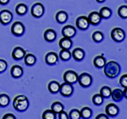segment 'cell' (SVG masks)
<instances>
[{
  "label": "cell",
  "mask_w": 127,
  "mask_h": 119,
  "mask_svg": "<svg viewBox=\"0 0 127 119\" xmlns=\"http://www.w3.org/2000/svg\"><path fill=\"white\" fill-rule=\"evenodd\" d=\"M104 68V74L109 78H114L120 74V66L115 61H109L106 63L103 66Z\"/></svg>",
  "instance_id": "1"
},
{
  "label": "cell",
  "mask_w": 127,
  "mask_h": 119,
  "mask_svg": "<svg viewBox=\"0 0 127 119\" xmlns=\"http://www.w3.org/2000/svg\"><path fill=\"white\" fill-rule=\"evenodd\" d=\"M13 106L18 112H24L29 106V100H28L26 96L20 94V95H17L14 99Z\"/></svg>",
  "instance_id": "2"
},
{
  "label": "cell",
  "mask_w": 127,
  "mask_h": 119,
  "mask_svg": "<svg viewBox=\"0 0 127 119\" xmlns=\"http://www.w3.org/2000/svg\"><path fill=\"white\" fill-rule=\"evenodd\" d=\"M77 82L83 88H87L93 83V77L88 73H82L78 77V80Z\"/></svg>",
  "instance_id": "3"
},
{
  "label": "cell",
  "mask_w": 127,
  "mask_h": 119,
  "mask_svg": "<svg viewBox=\"0 0 127 119\" xmlns=\"http://www.w3.org/2000/svg\"><path fill=\"white\" fill-rule=\"evenodd\" d=\"M64 80L65 83H70V84H74V83H77V80H78V75L75 72V71H65L64 74Z\"/></svg>",
  "instance_id": "4"
},
{
  "label": "cell",
  "mask_w": 127,
  "mask_h": 119,
  "mask_svg": "<svg viewBox=\"0 0 127 119\" xmlns=\"http://www.w3.org/2000/svg\"><path fill=\"white\" fill-rule=\"evenodd\" d=\"M73 91H74V88L72 84L64 82L62 84H60L59 92L61 94V95L64 96V97H69V96H70L73 94Z\"/></svg>",
  "instance_id": "5"
},
{
  "label": "cell",
  "mask_w": 127,
  "mask_h": 119,
  "mask_svg": "<svg viewBox=\"0 0 127 119\" xmlns=\"http://www.w3.org/2000/svg\"><path fill=\"white\" fill-rule=\"evenodd\" d=\"M125 36H126V33L121 28L115 27L111 32V38L115 42H122L125 39Z\"/></svg>",
  "instance_id": "6"
},
{
  "label": "cell",
  "mask_w": 127,
  "mask_h": 119,
  "mask_svg": "<svg viewBox=\"0 0 127 119\" xmlns=\"http://www.w3.org/2000/svg\"><path fill=\"white\" fill-rule=\"evenodd\" d=\"M32 15L35 18H40L44 14V7L41 3H36L32 7Z\"/></svg>",
  "instance_id": "7"
},
{
  "label": "cell",
  "mask_w": 127,
  "mask_h": 119,
  "mask_svg": "<svg viewBox=\"0 0 127 119\" xmlns=\"http://www.w3.org/2000/svg\"><path fill=\"white\" fill-rule=\"evenodd\" d=\"M13 19V15L8 9H3L0 11V23L3 25H8Z\"/></svg>",
  "instance_id": "8"
},
{
  "label": "cell",
  "mask_w": 127,
  "mask_h": 119,
  "mask_svg": "<svg viewBox=\"0 0 127 119\" xmlns=\"http://www.w3.org/2000/svg\"><path fill=\"white\" fill-rule=\"evenodd\" d=\"M11 32L15 36H21L25 32V26L20 21H15L11 26Z\"/></svg>",
  "instance_id": "9"
},
{
  "label": "cell",
  "mask_w": 127,
  "mask_h": 119,
  "mask_svg": "<svg viewBox=\"0 0 127 119\" xmlns=\"http://www.w3.org/2000/svg\"><path fill=\"white\" fill-rule=\"evenodd\" d=\"M76 26L79 28L80 30H87L90 26V23L88 21L87 17L86 16H79L76 19Z\"/></svg>",
  "instance_id": "10"
},
{
  "label": "cell",
  "mask_w": 127,
  "mask_h": 119,
  "mask_svg": "<svg viewBox=\"0 0 127 119\" xmlns=\"http://www.w3.org/2000/svg\"><path fill=\"white\" fill-rule=\"evenodd\" d=\"M75 34H76V30L72 26H65L62 29V35L64 38H72L73 37L75 36Z\"/></svg>",
  "instance_id": "11"
},
{
  "label": "cell",
  "mask_w": 127,
  "mask_h": 119,
  "mask_svg": "<svg viewBox=\"0 0 127 119\" xmlns=\"http://www.w3.org/2000/svg\"><path fill=\"white\" fill-rule=\"evenodd\" d=\"M105 112H106V115H107V116L114 118V117H116L119 114L120 110H119V107L115 104L110 103L107 105V106H106V108H105Z\"/></svg>",
  "instance_id": "12"
},
{
  "label": "cell",
  "mask_w": 127,
  "mask_h": 119,
  "mask_svg": "<svg viewBox=\"0 0 127 119\" xmlns=\"http://www.w3.org/2000/svg\"><path fill=\"white\" fill-rule=\"evenodd\" d=\"M87 19H88V21H89L90 24L94 25V26H97L100 23V22H101L102 18H101V16H100L98 12L93 11V12H92V13L89 14Z\"/></svg>",
  "instance_id": "13"
},
{
  "label": "cell",
  "mask_w": 127,
  "mask_h": 119,
  "mask_svg": "<svg viewBox=\"0 0 127 119\" xmlns=\"http://www.w3.org/2000/svg\"><path fill=\"white\" fill-rule=\"evenodd\" d=\"M58 60H59L58 55L54 52H49L46 55V56H45V61H46L47 64L49 65H55L58 62Z\"/></svg>",
  "instance_id": "14"
},
{
  "label": "cell",
  "mask_w": 127,
  "mask_h": 119,
  "mask_svg": "<svg viewBox=\"0 0 127 119\" xmlns=\"http://www.w3.org/2000/svg\"><path fill=\"white\" fill-rule=\"evenodd\" d=\"M25 55H26V50H24L20 47H16L12 52V57L15 60H20L23 59Z\"/></svg>",
  "instance_id": "15"
},
{
  "label": "cell",
  "mask_w": 127,
  "mask_h": 119,
  "mask_svg": "<svg viewBox=\"0 0 127 119\" xmlns=\"http://www.w3.org/2000/svg\"><path fill=\"white\" fill-rule=\"evenodd\" d=\"M10 74L14 78H19L23 75V68L17 65H13L11 68V71H10Z\"/></svg>",
  "instance_id": "16"
},
{
  "label": "cell",
  "mask_w": 127,
  "mask_h": 119,
  "mask_svg": "<svg viewBox=\"0 0 127 119\" xmlns=\"http://www.w3.org/2000/svg\"><path fill=\"white\" fill-rule=\"evenodd\" d=\"M59 47L61 48V50H69V49L72 47V41H71V38H64V37L63 38H61L60 41H59Z\"/></svg>",
  "instance_id": "17"
},
{
  "label": "cell",
  "mask_w": 127,
  "mask_h": 119,
  "mask_svg": "<svg viewBox=\"0 0 127 119\" xmlns=\"http://www.w3.org/2000/svg\"><path fill=\"white\" fill-rule=\"evenodd\" d=\"M71 55H72L73 58L77 61L82 60L84 59V57H85V52H84V50L81 48L75 49V50H73V52Z\"/></svg>",
  "instance_id": "18"
},
{
  "label": "cell",
  "mask_w": 127,
  "mask_h": 119,
  "mask_svg": "<svg viewBox=\"0 0 127 119\" xmlns=\"http://www.w3.org/2000/svg\"><path fill=\"white\" fill-rule=\"evenodd\" d=\"M57 34L54 30L53 29H48L44 32V39L47 42H54L56 39Z\"/></svg>",
  "instance_id": "19"
},
{
  "label": "cell",
  "mask_w": 127,
  "mask_h": 119,
  "mask_svg": "<svg viewBox=\"0 0 127 119\" xmlns=\"http://www.w3.org/2000/svg\"><path fill=\"white\" fill-rule=\"evenodd\" d=\"M93 64L97 68H103L104 65L106 64V59L103 55H98L96 56L93 60Z\"/></svg>",
  "instance_id": "20"
},
{
  "label": "cell",
  "mask_w": 127,
  "mask_h": 119,
  "mask_svg": "<svg viewBox=\"0 0 127 119\" xmlns=\"http://www.w3.org/2000/svg\"><path fill=\"white\" fill-rule=\"evenodd\" d=\"M111 96H112V99L114 101H121L122 99L124 98L122 90H120V89H115L113 90V91H111Z\"/></svg>",
  "instance_id": "21"
},
{
  "label": "cell",
  "mask_w": 127,
  "mask_h": 119,
  "mask_svg": "<svg viewBox=\"0 0 127 119\" xmlns=\"http://www.w3.org/2000/svg\"><path fill=\"white\" fill-rule=\"evenodd\" d=\"M80 113H81V118L89 119L93 116V111H92L91 108L86 106V107H83L82 109L80 111Z\"/></svg>",
  "instance_id": "22"
},
{
  "label": "cell",
  "mask_w": 127,
  "mask_h": 119,
  "mask_svg": "<svg viewBox=\"0 0 127 119\" xmlns=\"http://www.w3.org/2000/svg\"><path fill=\"white\" fill-rule=\"evenodd\" d=\"M59 87H60V84H59V83H58L57 81H51L50 83H48V86L49 92L52 94L59 93Z\"/></svg>",
  "instance_id": "23"
},
{
  "label": "cell",
  "mask_w": 127,
  "mask_h": 119,
  "mask_svg": "<svg viewBox=\"0 0 127 119\" xmlns=\"http://www.w3.org/2000/svg\"><path fill=\"white\" fill-rule=\"evenodd\" d=\"M98 13L102 19H108L112 15V10L108 7H103Z\"/></svg>",
  "instance_id": "24"
},
{
  "label": "cell",
  "mask_w": 127,
  "mask_h": 119,
  "mask_svg": "<svg viewBox=\"0 0 127 119\" xmlns=\"http://www.w3.org/2000/svg\"><path fill=\"white\" fill-rule=\"evenodd\" d=\"M24 60H25V63H26V65H29V66H32V65H35V63H36V56L32 54L26 55L24 57Z\"/></svg>",
  "instance_id": "25"
},
{
  "label": "cell",
  "mask_w": 127,
  "mask_h": 119,
  "mask_svg": "<svg viewBox=\"0 0 127 119\" xmlns=\"http://www.w3.org/2000/svg\"><path fill=\"white\" fill-rule=\"evenodd\" d=\"M67 19H68V15H67L66 12L63 11V10L59 11L58 13L56 14V20L59 23H60V24L64 23L67 20Z\"/></svg>",
  "instance_id": "26"
},
{
  "label": "cell",
  "mask_w": 127,
  "mask_h": 119,
  "mask_svg": "<svg viewBox=\"0 0 127 119\" xmlns=\"http://www.w3.org/2000/svg\"><path fill=\"white\" fill-rule=\"evenodd\" d=\"M51 110H52L55 114H59L64 111V106H63L62 103H60V102L56 101V102H54V103L52 104Z\"/></svg>",
  "instance_id": "27"
},
{
  "label": "cell",
  "mask_w": 127,
  "mask_h": 119,
  "mask_svg": "<svg viewBox=\"0 0 127 119\" xmlns=\"http://www.w3.org/2000/svg\"><path fill=\"white\" fill-rule=\"evenodd\" d=\"M15 12L19 15H24L27 12V6L25 3H19L15 8Z\"/></svg>",
  "instance_id": "28"
},
{
  "label": "cell",
  "mask_w": 127,
  "mask_h": 119,
  "mask_svg": "<svg viewBox=\"0 0 127 119\" xmlns=\"http://www.w3.org/2000/svg\"><path fill=\"white\" fill-rule=\"evenodd\" d=\"M71 53L69 50H61L59 52V58L64 61H67L70 59Z\"/></svg>",
  "instance_id": "29"
},
{
  "label": "cell",
  "mask_w": 127,
  "mask_h": 119,
  "mask_svg": "<svg viewBox=\"0 0 127 119\" xmlns=\"http://www.w3.org/2000/svg\"><path fill=\"white\" fill-rule=\"evenodd\" d=\"M9 97L5 94H0V107H6L9 104Z\"/></svg>",
  "instance_id": "30"
},
{
  "label": "cell",
  "mask_w": 127,
  "mask_h": 119,
  "mask_svg": "<svg viewBox=\"0 0 127 119\" xmlns=\"http://www.w3.org/2000/svg\"><path fill=\"white\" fill-rule=\"evenodd\" d=\"M111 91L112 90L109 87H108V86H103L101 89V90H100V94H101L103 99L104 98L108 99V98H109L110 96H111Z\"/></svg>",
  "instance_id": "31"
},
{
  "label": "cell",
  "mask_w": 127,
  "mask_h": 119,
  "mask_svg": "<svg viewBox=\"0 0 127 119\" xmlns=\"http://www.w3.org/2000/svg\"><path fill=\"white\" fill-rule=\"evenodd\" d=\"M93 103L95 106H101L103 103V98L102 97V95L100 94H94L93 97Z\"/></svg>",
  "instance_id": "32"
},
{
  "label": "cell",
  "mask_w": 127,
  "mask_h": 119,
  "mask_svg": "<svg viewBox=\"0 0 127 119\" xmlns=\"http://www.w3.org/2000/svg\"><path fill=\"white\" fill-rule=\"evenodd\" d=\"M42 119H56V114L52 110H46L42 113Z\"/></svg>",
  "instance_id": "33"
},
{
  "label": "cell",
  "mask_w": 127,
  "mask_h": 119,
  "mask_svg": "<svg viewBox=\"0 0 127 119\" xmlns=\"http://www.w3.org/2000/svg\"><path fill=\"white\" fill-rule=\"evenodd\" d=\"M93 39L94 42H96V43L102 42L103 39V34L100 31H96V32H94L93 34Z\"/></svg>",
  "instance_id": "34"
},
{
  "label": "cell",
  "mask_w": 127,
  "mask_h": 119,
  "mask_svg": "<svg viewBox=\"0 0 127 119\" xmlns=\"http://www.w3.org/2000/svg\"><path fill=\"white\" fill-rule=\"evenodd\" d=\"M69 119H81V113L80 111L77 109H73L69 112L68 115Z\"/></svg>",
  "instance_id": "35"
},
{
  "label": "cell",
  "mask_w": 127,
  "mask_h": 119,
  "mask_svg": "<svg viewBox=\"0 0 127 119\" xmlns=\"http://www.w3.org/2000/svg\"><path fill=\"white\" fill-rule=\"evenodd\" d=\"M118 15L123 19H126L127 18V6L122 5L118 9Z\"/></svg>",
  "instance_id": "36"
},
{
  "label": "cell",
  "mask_w": 127,
  "mask_h": 119,
  "mask_svg": "<svg viewBox=\"0 0 127 119\" xmlns=\"http://www.w3.org/2000/svg\"><path fill=\"white\" fill-rule=\"evenodd\" d=\"M7 66H8L7 62H6L4 60L0 59V73L5 71L6 69H7Z\"/></svg>",
  "instance_id": "37"
},
{
  "label": "cell",
  "mask_w": 127,
  "mask_h": 119,
  "mask_svg": "<svg viewBox=\"0 0 127 119\" xmlns=\"http://www.w3.org/2000/svg\"><path fill=\"white\" fill-rule=\"evenodd\" d=\"M120 84L122 86L123 88L127 87V75L125 74L123 75L120 79Z\"/></svg>",
  "instance_id": "38"
},
{
  "label": "cell",
  "mask_w": 127,
  "mask_h": 119,
  "mask_svg": "<svg viewBox=\"0 0 127 119\" xmlns=\"http://www.w3.org/2000/svg\"><path fill=\"white\" fill-rule=\"evenodd\" d=\"M59 119H69L68 114H67L64 111H63L60 113H59Z\"/></svg>",
  "instance_id": "39"
},
{
  "label": "cell",
  "mask_w": 127,
  "mask_h": 119,
  "mask_svg": "<svg viewBox=\"0 0 127 119\" xmlns=\"http://www.w3.org/2000/svg\"><path fill=\"white\" fill-rule=\"evenodd\" d=\"M2 119H16V118H15V115H13L11 113H7L3 117Z\"/></svg>",
  "instance_id": "40"
},
{
  "label": "cell",
  "mask_w": 127,
  "mask_h": 119,
  "mask_svg": "<svg viewBox=\"0 0 127 119\" xmlns=\"http://www.w3.org/2000/svg\"><path fill=\"white\" fill-rule=\"evenodd\" d=\"M95 119H108V117L106 114H99L96 117Z\"/></svg>",
  "instance_id": "41"
},
{
  "label": "cell",
  "mask_w": 127,
  "mask_h": 119,
  "mask_svg": "<svg viewBox=\"0 0 127 119\" xmlns=\"http://www.w3.org/2000/svg\"><path fill=\"white\" fill-rule=\"evenodd\" d=\"M9 2V0H0V4L5 5V4H7Z\"/></svg>",
  "instance_id": "42"
},
{
  "label": "cell",
  "mask_w": 127,
  "mask_h": 119,
  "mask_svg": "<svg viewBox=\"0 0 127 119\" xmlns=\"http://www.w3.org/2000/svg\"><path fill=\"white\" fill-rule=\"evenodd\" d=\"M124 89H125L122 91V92H123V95H124V97H126H126H127V94H126V93H127V91H126V88H124Z\"/></svg>",
  "instance_id": "43"
},
{
  "label": "cell",
  "mask_w": 127,
  "mask_h": 119,
  "mask_svg": "<svg viewBox=\"0 0 127 119\" xmlns=\"http://www.w3.org/2000/svg\"><path fill=\"white\" fill-rule=\"evenodd\" d=\"M96 1H97V3H103L105 0H96Z\"/></svg>",
  "instance_id": "44"
}]
</instances>
